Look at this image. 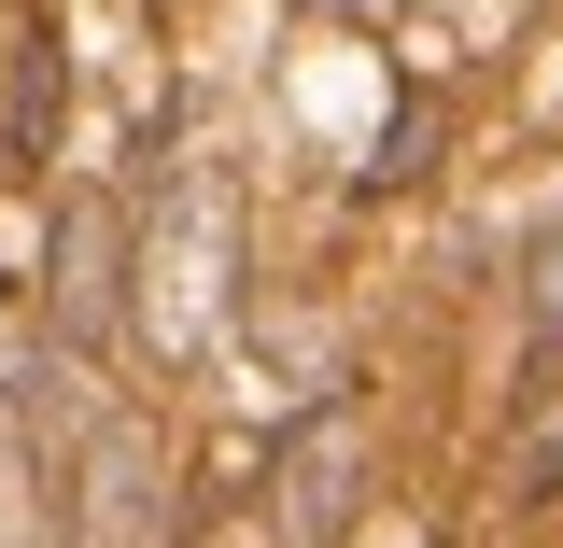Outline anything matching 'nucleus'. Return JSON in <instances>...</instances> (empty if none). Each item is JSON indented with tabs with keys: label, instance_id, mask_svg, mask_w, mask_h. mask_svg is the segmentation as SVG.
I'll return each mask as SVG.
<instances>
[{
	"label": "nucleus",
	"instance_id": "f257e3e1",
	"mask_svg": "<svg viewBox=\"0 0 563 548\" xmlns=\"http://www.w3.org/2000/svg\"><path fill=\"white\" fill-rule=\"evenodd\" d=\"M352 506H366V409L352 394H310L296 436L268 450V521H282V548H339Z\"/></svg>",
	"mask_w": 563,
	"mask_h": 548
},
{
	"label": "nucleus",
	"instance_id": "f03ea898",
	"mask_svg": "<svg viewBox=\"0 0 563 548\" xmlns=\"http://www.w3.org/2000/svg\"><path fill=\"white\" fill-rule=\"evenodd\" d=\"M57 548H169V450H155V422H99L85 436Z\"/></svg>",
	"mask_w": 563,
	"mask_h": 548
},
{
	"label": "nucleus",
	"instance_id": "7ed1b4c3",
	"mask_svg": "<svg viewBox=\"0 0 563 548\" xmlns=\"http://www.w3.org/2000/svg\"><path fill=\"white\" fill-rule=\"evenodd\" d=\"M113 324H128V211L70 198L57 211V351H99Z\"/></svg>",
	"mask_w": 563,
	"mask_h": 548
},
{
	"label": "nucleus",
	"instance_id": "20e7f679",
	"mask_svg": "<svg viewBox=\"0 0 563 548\" xmlns=\"http://www.w3.org/2000/svg\"><path fill=\"white\" fill-rule=\"evenodd\" d=\"M57 99H70V57L43 14H14V43H0V155L14 169H43L57 155Z\"/></svg>",
	"mask_w": 563,
	"mask_h": 548
},
{
	"label": "nucleus",
	"instance_id": "39448f33",
	"mask_svg": "<svg viewBox=\"0 0 563 548\" xmlns=\"http://www.w3.org/2000/svg\"><path fill=\"white\" fill-rule=\"evenodd\" d=\"M521 310H536V338H563V225H536V254H521Z\"/></svg>",
	"mask_w": 563,
	"mask_h": 548
},
{
	"label": "nucleus",
	"instance_id": "423d86ee",
	"mask_svg": "<svg viewBox=\"0 0 563 548\" xmlns=\"http://www.w3.org/2000/svg\"><path fill=\"white\" fill-rule=\"evenodd\" d=\"M422 155H437V113L409 99V113H395V141H380V169H366V183H422Z\"/></svg>",
	"mask_w": 563,
	"mask_h": 548
},
{
	"label": "nucleus",
	"instance_id": "0eeeda50",
	"mask_svg": "<svg viewBox=\"0 0 563 548\" xmlns=\"http://www.w3.org/2000/svg\"><path fill=\"white\" fill-rule=\"evenodd\" d=\"M310 14H380V0H310Z\"/></svg>",
	"mask_w": 563,
	"mask_h": 548
}]
</instances>
